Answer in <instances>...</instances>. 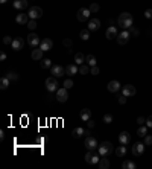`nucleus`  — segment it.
Segmentation results:
<instances>
[{
	"label": "nucleus",
	"mask_w": 152,
	"mask_h": 169,
	"mask_svg": "<svg viewBox=\"0 0 152 169\" xmlns=\"http://www.w3.org/2000/svg\"><path fill=\"white\" fill-rule=\"evenodd\" d=\"M132 22H134V18H132V15H131L129 12H122V14L119 15V18H117L119 26H120L123 31L131 29V28H132Z\"/></svg>",
	"instance_id": "f257e3e1"
},
{
	"label": "nucleus",
	"mask_w": 152,
	"mask_h": 169,
	"mask_svg": "<svg viewBox=\"0 0 152 169\" xmlns=\"http://www.w3.org/2000/svg\"><path fill=\"white\" fill-rule=\"evenodd\" d=\"M113 151H114V146H113L111 142H104V143H101V145L97 146V152H99L101 156H110Z\"/></svg>",
	"instance_id": "f03ea898"
},
{
	"label": "nucleus",
	"mask_w": 152,
	"mask_h": 169,
	"mask_svg": "<svg viewBox=\"0 0 152 169\" xmlns=\"http://www.w3.org/2000/svg\"><path fill=\"white\" fill-rule=\"evenodd\" d=\"M84 158H85V161L90 163V165H97L99 160H101V157L96 154V151H91V149H88V152L84 156Z\"/></svg>",
	"instance_id": "7ed1b4c3"
},
{
	"label": "nucleus",
	"mask_w": 152,
	"mask_h": 169,
	"mask_svg": "<svg viewBox=\"0 0 152 169\" xmlns=\"http://www.w3.org/2000/svg\"><path fill=\"white\" fill-rule=\"evenodd\" d=\"M44 85H46V90L47 91H56L58 90V81L55 76H50V78L46 79V82H44Z\"/></svg>",
	"instance_id": "20e7f679"
},
{
	"label": "nucleus",
	"mask_w": 152,
	"mask_h": 169,
	"mask_svg": "<svg viewBox=\"0 0 152 169\" xmlns=\"http://www.w3.org/2000/svg\"><path fill=\"white\" fill-rule=\"evenodd\" d=\"M26 41H27V44L31 46V47H37V46H40V43H41L40 37H38V35H37L35 32H31V34L27 35Z\"/></svg>",
	"instance_id": "39448f33"
},
{
	"label": "nucleus",
	"mask_w": 152,
	"mask_h": 169,
	"mask_svg": "<svg viewBox=\"0 0 152 169\" xmlns=\"http://www.w3.org/2000/svg\"><path fill=\"white\" fill-rule=\"evenodd\" d=\"M67 99H69V89H66V87L58 89V90H56V101L67 102Z\"/></svg>",
	"instance_id": "423d86ee"
},
{
	"label": "nucleus",
	"mask_w": 152,
	"mask_h": 169,
	"mask_svg": "<svg viewBox=\"0 0 152 169\" xmlns=\"http://www.w3.org/2000/svg\"><path fill=\"white\" fill-rule=\"evenodd\" d=\"M131 152H132L134 157L143 156V152H145V143H134L132 148H131Z\"/></svg>",
	"instance_id": "0eeeda50"
},
{
	"label": "nucleus",
	"mask_w": 152,
	"mask_h": 169,
	"mask_svg": "<svg viewBox=\"0 0 152 169\" xmlns=\"http://www.w3.org/2000/svg\"><path fill=\"white\" fill-rule=\"evenodd\" d=\"M84 145H85V148H87V149H91V151H94L96 148L99 146V145H97V140H96L94 137H91V136H87V137H85V142H84Z\"/></svg>",
	"instance_id": "6e6552de"
},
{
	"label": "nucleus",
	"mask_w": 152,
	"mask_h": 169,
	"mask_svg": "<svg viewBox=\"0 0 152 169\" xmlns=\"http://www.w3.org/2000/svg\"><path fill=\"white\" fill-rule=\"evenodd\" d=\"M129 37H131V34H129L128 31H122L120 34L117 35V43H119V44H122V46L128 44Z\"/></svg>",
	"instance_id": "1a4fd4ad"
},
{
	"label": "nucleus",
	"mask_w": 152,
	"mask_h": 169,
	"mask_svg": "<svg viewBox=\"0 0 152 169\" xmlns=\"http://www.w3.org/2000/svg\"><path fill=\"white\" fill-rule=\"evenodd\" d=\"M50 73H52V76H55V78H61V76L66 75V69L61 67V66H52V67H50Z\"/></svg>",
	"instance_id": "9d476101"
},
{
	"label": "nucleus",
	"mask_w": 152,
	"mask_h": 169,
	"mask_svg": "<svg viewBox=\"0 0 152 169\" xmlns=\"http://www.w3.org/2000/svg\"><path fill=\"white\" fill-rule=\"evenodd\" d=\"M40 17H43V9L40 8V6H32L31 9H29V18H40Z\"/></svg>",
	"instance_id": "9b49d317"
},
{
	"label": "nucleus",
	"mask_w": 152,
	"mask_h": 169,
	"mask_svg": "<svg viewBox=\"0 0 152 169\" xmlns=\"http://www.w3.org/2000/svg\"><path fill=\"white\" fill-rule=\"evenodd\" d=\"M90 14H91V11H90L88 8H81V9L78 11V20H79V22H87V20L90 18Z\"/></svg>",
	"instance_id": "f8f14e48"
},
{
	"label": "nucleus",
	"mask_w": 152,
	"mask_h": 169,
	"mask_svg": "<svg viewBox=\"0 0 152 169\" xmlns=\"http://www.w3.org/2000/svg\"><path fill=\"white\" fill-rule=\"evenodd\" d=\"M122 93H123L126 98H131V96H134V95L137 93V90H135L134 85L128 84V85H123V87H122Z\"/></svg>",
	"instance_id": "ddd939ff"
},
{
	"label": "nucleus",
	"mask_w": 152,
	"mask_h": 169,
	"mask_svg": "<svg viewBox=\"0 0 152 169\" xmlns=\"http://www.w3.org/2000/svg\"><path fill=\"white\" fill-rule=\"evenodd\" d=\"M129 140H131V136H129V133L128 131H122L120 134H119V143L120 145H128L129 143Z\"/></svg>",
	"instance_id": "4468645a"
},
{
	"label": "nucleus",
	"mask_w": 152,
	"mask_h": 169,
	"mask_svg": "<svg viewBox=\"0 0 152 169\" xmlns=\"http://www.w3.org/2000/svg\"><path fill=\"white\" fill-rule=\"evenodd\" d=\"M106 89H108V91H111V93H117V91L122 89V85H120L119 81H110L108 85H106Z\"/></svg>",
	"instance_id": "2eb2a0df"
},
{
	"label": "nucleus",
	"mask_w": 152,
	"mask_h": 169,
	"mask_svg": "<svg viewBox=\"0 0 152 169\" xmlns=\"http://www.w3.org/2000/svg\"><path fill=\"white\" fill-rule=\"evenodd\" d=\"M43 54H44V50L38 46V47H34V50H32V54H31V56H32V59H37V61H41L43 59Z\"/></svg>",
	"instance_id": "dca6fc26"
},
{
	"label": "nucleus",
	"mask_w": 152,
	"mask_h": 169,
	"mask_svg": "<svg viewBox=\"0 0 152 169\" xmlns=\"http://www.w3.org/2000/svg\"><path fill=\"white\" fill-rule=\"evenodd\" d=\"M76 73H79V67H78V64H76V63H73V64H69V66L66 67V75H69V76H73V75H76Z\"/></svg>",
	"instance_id": "f3484780"
},
{
	"label": "nucleus",
	"mask_w": 152,
	"mask_h": 169,
	"mask_svg": "<svg viewBox=\"0 0 152 169\" xmlns=\"http://www.w3.org/2000/svg\"><path fill=\"white\" fill-rule=\"evenodd\" d=\"M23 44H24V41L22 40V38H14V40H12V43H11V47H12V50L18 52V50H22V49H23Z\"/></svg>",
	"instance_id": "a211bd4d"
},
{
	"label": "nucleus",
	"mask_w": 152,
	"mask_h": 169,
	"mask_svg": "<svg viewBox=\"0 0 152 169\" xmlns=\"http://www.w3.org/2000/svg\"><path fill=\"white\" fill-rule=\"evenodd\" d=\"M85 134H90V131H88V130H82L81 126H78V128H75V130L71 131V136H73L75 139H81L82 136H85Z\"/></svg>",
	"instance_id": "6ab92c4d"
},
{
	"label": "nucleus",
	"mask_w": 152,
	"mask_h": 169,
	"mask_svg": "<svg viewBox=\"0 0 152 169\" xmlns=\"http://www.w3.org/2000/svg\"><path fill=\"white\" fill-rule=\"evenodd\" d=\"M40 47L44 50V52H47V50H50L52 47H53V41L50 40V38H44V40H41V43H40Z\"/></svg>",
	"instance_id": "aec40b11"
},
{
	"label": "nucleus",
	"mask_w": 152,
	"mask_h": 169,
	"mask_svg": "<svg viewBox=\"0 0 152 169\" xmlns=\"http://www.w3.org/2000/svg\"><path fill=\"white\" fill-rule=\"evenodd\" d=\"M31 18H29V14H24V12H20L17 17H15V22L18 23V24H27Z\"/></svg>",
	"instance_id": "412c9836"
},
{
	"label": "nucleus",
	"mask_w": 152,
	"mask_h": 169,
	"mask_svg": "<svg viewBox=\"0 0 152 169\" xmlns=\"http://www.w3.org/2000/svg\"><path fill=\"white\" fill-rule=\"evenodd\" d=\"M117 35H119V32H117V29L114 26H110L105 32V37L108 40H114V38H117Z\"/></svg>",
	"instance_id": "4be33fe9"
},
{
	"label": "nucleus",
	"mask_w": 152,
	"mask_h": 169,
	"mask_svg": "<svg viewBox=\"0 0 152 169\" xmlns=\"http://www.w3.org/2000/svg\"><path fill=\"white\" fill-rule=\"evenodd\" d=\"M79 117L82 119V122H87L91 119V110L90 108H84L81 113H79Z\"/></svg>",
	"instance_id": "5701e85b"
},
{
	"label": "nucleus",
	"mask_w": 152,
	"mask_h": 169,
	"mask_svg": "<svg viewBox=\"0 0 152 169\" xmlns=\"http://www.w3.org/2000/svg\"><path fill=\"white\" fill-rule=\"evenodd\" d=\"M14 8L22 11V9H26L27 8V0H14Z\"/></svg>",
	"instance_id": "b1692460"
},
{
	"label": "nucleus",
	"mask_w": 152,
	"mask_h": 169,
	"mask_svg": "<svg viewBox=\"0 0 152 169\" xmlns=\"http://www.w3.org/2000/svg\"><path fill=\"white\" fill-rule=\"evenodd\" d=\"M97 166H99L101 169H108V168H110V161H108L106 156H101V160H99Z\"/></svg>",
	"instance_id": "393cba45"
},
{
	"label": "nucleus",
	"mask_w": 152,
	"mask_h": 169,
	"mask_svg": "<svg viewBox=\"0 0 152 169\" xmlns=\"http://www.w3.org/2000/svg\"><path fill=\"white\" fill-rule=\"evenodd\" d=\"M99 28H101V22H99L97 18H93V20L88 22V29H90V31H97Z\"/></svg>",
	"instance_id": "a878e982"
},
{
	"label": "nucleus",
	"mask_w": 152,
	"mask_h": 169,
	"mask_svg": "<svg viewBox=\"0 0 152 169\" xmlns=\"http://www.w3.org/2000/svg\"><path fill=\"white\" fill-rule=\"evenodd\" d=\"M114 152H116V156L117 157H125L126 156V146L125 145H120V146H117L116 149H114Z\"/></svg>",
	"instance_id": "bb28decb"
},
{
	"label": "nucleus",
	"mask_w": 152,
	"mask_h": 169,
	"mask_svg": "<svg viewBox=\"0 0 152 169\" xmlns=\"http://www.w3.org/2000/svg\"><path fill=\"white\" fill-rule=\"evenodd\" d=\"M85 58H87V55H84V54L79 52V54H76V55H75V59H73V61H75L78 66H81V64L85 63Z\"/></svg>",
	"instance_id": "cd10ccee"
},
{
	"label": "nucleus",
	"mask_w": 152,
	"mask_h": 169,
	"mask_svg": "<svg viewBox=\"0 0 152 169\" xmlns=\"http://www.w3.org/2000/svg\"><path fill=\"white\" fill-rule=\"evenodd\" d=\"M9 82H11V81L6 78V76H2V79H0V89H2V90H6V89L9 87Z\"/></svg>",
	"instance_id": "c85d7f7f"
},
{
	"label": "nucleus",
	"mask_w": 152,
	"mask_h": 169,
	"mask_svg": "<svg viewBox=\"0 0 152 169\" xmlns=\"http://www.w3.org/2000/svg\"><path fill=\"white\" fill-rule=\"evenodd\" d=\"M85 63L90 66V67H93V66H96V56L94 55H87V58H85Z\"/></svg>",
	"instance_id": "c756f323"
},
{
	"label": "nucleus",
	"mask_w": 152,
	"mask_h": 169,
	"mask_svg": "<svg viewBox=\"0 0 152 169\" xmlns=\"http://www.w3.org/2000/svg\"><path fill=\"white\" fill-rule=\"evenodd\" d=\"M90 32H91V31H90L88 28H87V29H82V31H81V34H79V37H81V40H84V41H87V40L90 38Z\"/></svg>",
	"instance_id": "7c9ffc66"
},
{
	"label": "nucleus",
	"mask_w": 152,
	"mask_h": 169,
	"mask_svg": "<svg viewBox=\"0 0 152 169\" xmlns=\"http://www.w3.org/2000/svg\"><path fill=\"white\" fill-rule=\"evenodd\" d=\"M5 76L9 79V81H18V73H17V72H14V70L8 72V73H6Z\"/></svg>",
	"instance_id": "2f4dec72"
},
{
	"label": "nucleus",
	"mask_w": 152,
	"mask_h": 169,
	"mask_svg": "<svg viewBox=\"0 0 152 169\" xmlns=\"http://www.w3.org/2000/svg\"><path fill=\"white\" fill-rule=\"evenodd\" d=\"M146 134H148V126H145V125H140V128L137 130V136H139V137H145Z\"/></svg>",
	"instance_id": "473e14b6"
},
{
	"label": "nucleus",
	"mask_w": 152,
	"mask_h": 169,
	"mask_svg": "<svg viewBox=\"0 0 152 169\" xmlns=\"http://www.w3.org/2000/svg\"><path fill=\"white\" fill-rule=\"evenodd\" d=\"M122 168L123 169H135V163L131 161V160H125L123 165H122Z\"/></svg>",
	"instance_id": "72a5a7b5"
},
{
	"label": "nucleus",
	"mask_w": 152,
	"mask_h": 169,
	"mask_svg": "<svg viewBox=\"0 0 152 169\" xmlns=\"http://www.w3.org/2000/svg\"><path fill=\"white\" fill-rule=\"evenodd\" d=\"M90 66H88V64H81V66H79V73H81V75H87V73H90Z\"/></svg>",
	"instance_id": "f704fd0d"
},
{
	"label": "nucleus",
	"mask_w": 152,
	"mask_h": 169,
	"mask_svg": "<svg viewBox=\"0 0 152 169\" xmlns=\"http://www.w3.org/2000/svg\"><path fill=\"white\" fill-rule=\"evenodd\" d=\"M40 66H41V67L43 69H50L52 67V61H50V59H44V58H43V59H41V61H40Z\"/></svg>",
	"instance_id": "c9c22d12"
},
{
	"label": "nucleus",
	"mask_w": 152,
	"mask_h": 169,
	"mask_svg": "<svg viewBox=\"0 0 152 169\" xmlns=\"http://www.w3.org/2000/svg\"><path fill=\"white\" fill-rule=\"evenodd\" d=\"M37 26H38V24H37V22H35V20H34V18H31V20L27 22V28H29L31 31H34V29H35Z\"/></svg>",
	"instance_id": "e433bc0d"
},
{
	"label": "nucleus",
	"mask_w": 152,
	"mask_h": 169,
	"mask_svg": "<svg viewBox=\"0 0 152 169\" xmlns=\"http://www.w3.org/2000/svg\"><path fill=\"white\" fill-rule=\"evenodd\" d=\"M143 139H145V140H143V143H145V145H152V136L146 134Z\"/></svg>",
	"instance_id": "4c0bfd02"
},
{
	"label": "nucleus",
	"mask_w": 152,
	"mask_h": 169,
	"mask_svg": "<svg viewBox=\"0 0 152 169\" xmlns=\"http://www.w3.org/2000/svg\"><path fill=\"white\" fill-rule=\"evenodd\" d=\"M62 44L66 46V47H69V49H70L71 46H73V41H71L70 38H64V40H62Z\"/></svg>",
	"instance_id": "58836bf2"
},
{
	"label": "nucleus",
	"mask_w": 152,
	"mask_h": 169,
	"mask_svg": "<svg viewBox=\"0 0 152 169\" xmlns=\"http://www.w3.org/2000/svg\"><path fill=\"white\" fill-rule=\"evenodd\" d=\"M62 85H64V87H66V89H71V87H73V85H75V84H73V81H71V79H66V81H64V84H62Z\"/></svg>",
	"instance_id": "ea45409f"
},
{
	"label": "nucleus",
	"mask_w": 152,
	"mask_h": 169,
	"mask_svg": "<svg viewBox=\"0 0 152 169\" xmlns=\"http://www.w3.org/2000/svg\"><path fill=\"white\" fill-rule=\"evenodd\" d=\"M88 9H90L91 12H97L99 11V5H97V3H91V5L88 6Z\"/></svg>",
	"instance_id": "a19ab883"
},
{
	"label": "nucleus",
	"mask_w": 152,
	"mask_h": 169,
	"mask_svg": "<svg viewBox=\"0 0 152 169\" xmlns=\"http://www.w3.org/2000/svg\"><path fill=\"white\" fill-rule=\"evenodd\" d=\"M104 122H105V124H111V122H113V116H111V114H105V116H104Z\"/></svg>",
	"instance_id": "79ce46f5"
},
{
	"label": "nucleus",
	"mask_w": 152,
	"mask_h": 169,
	"mask_svg": "<svg viewBox=\"0 0 152 169\" xmlns=\"http://www.w3.org/2000/svg\"><path fill=\"white\" fill-rule=\"evenodd\" d=\"M117 99H119V104H122V105H123V104H126V96H125L123 93H122V95H120Z\"/></svg>",
	"instance_id": "37998d69"
},
{
	"label": "nucleus",
	"mask_w": 152,
	"mask_h": 169,
	"mask_svg": "<svg viewBox=\"0 0 152 169\" xmlns=\"http://www.w3.org/2000/svg\"><path fill=\"white\" fill-rule=\"evenodd\" d=\"M99 72H101V70H99L97 66H93V67L90 69V73H91V75H99Z\"/></svg>",
	"instance_id": "c03bdc74"
},
{
	"label": "nucleus",
	"mask_w": 152,
	"mask_h": 169,
	"mask_svg": "<svg viewBox=\"0 0 152 169\" xmlns=\"http://www.w3.org/2000/svg\"><path fill=\"white\" fill-rule=\"evenodd\" d=\"M3 43H5V44H11V43H12V38L9 37V35L3 37Z\"/></svg>",
	"instance_id": "a18cd8bd"
},
{
	"label": "nucleus",
	"mask_w": 152,
	"mask_h": 169,
	"mask_svg": "<svg viewBox=\"0 0 152 169\" xmlns=\"http://www.w3.org/2000/svg\"><path fill=\"white\" fill-rule=\"evenodd\" d=\"M146 126L148 128H152V114L149 117H146Z\"/></svg>",
	"instance_id": "49530a36"
},
{
	"label": "nucleus",
	"mask_w": 152,
	"mask_h": 169,
	"mask_svg": "<svg viewBox=\"0 0 152 169\" xmlns=\"http://www.w3.org/2000/svg\"><path fill=\"white\" fill-rule=\"evenodd\" d=\"M137 124L139 125H146V119H145V117H137Z\"/></svg>",
	"instance_id": "de8ad7c7"
},
{
	"label": "nucleus",
	"mask_w": 152,
	"mask_h": 169,
	"mask_svg": "<svg viewBox=\"0 0 152 169\" xmlns=\"http://www.w3.org/2000/svg\"><path fill=\"white\" fill-rule=\"evenodd\" d=\"M145 17L146 18H152V9H146L145 11Z\"/></svg>",
	"instance_id": "09e8293b"
},
{
	"label": "nucleus",
	"mask_w": 152,
	"mask_h": 169,
	"mask_svg": "<svg viewBox=\"0 0 152 169\" xmlns=\"http://www.w3.org/2000/svg\"><path fill=\"white\" fill-rule=\"evenodd\" d=\"M129 34H132L134 37H137L139 35V29H135V28H131V32Z\"/></svg>",
	"instance_id": "8fccbe9b"
},
{
	"label": "nucleus",
	"mask_w": 152,
	"mask_h": 169,
	"mask_svg": "<svg viewBox=\"0 0 152 169\" xmlns=\"http://www.w3.org/2000/svg\"><path fill=\"white\" fill-rule=\"evenodd\" d=\"M87 125H88V128H93L94 125H96V122H94L93 119H90V120H87Z\"/></svg>",
	"instance_id": "3c124183"
},
{
	"label": "nucleus",
	"mask_w": 152,
	"mask_h": 169,
	"mask_svg": "<svg viewBox=\"0 0 152 169\" xmlns=\"http://www.w3.org/2000/svg\"><path fill=\"white\" fill-rule=\"evenodd\" d=\"M5 59H6V54L2 52V54H0V61H5Z\"/></svg>",
	"instance_id": "603ef678"
},
{
	"label": "nucleus",
	"mask_w": 152,
	"mask_h": 169,
	"mask_svg": "<svg viewBox=\"0 0 152 169\" xmlns=\"http://www.w3.org/2000/svg\"><path fill=\"white\" fill-rule=\"evenodd\" d=\"M6 2H8V0H0V3H6Z\"/></svg>",
	"instance_id": "864d4df0"
}]
</instances>
